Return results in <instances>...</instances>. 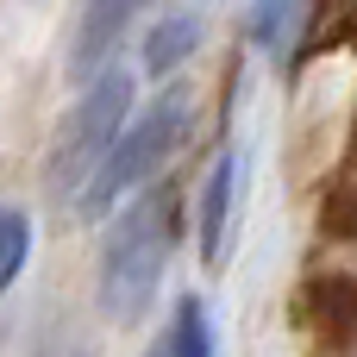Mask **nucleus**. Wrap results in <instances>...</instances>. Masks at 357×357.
<instances>
[{
    "instance_id": "nucleus-1",
    "label": "nucleus",
    "mask_w": 357,
    "mask_h": 357,
    "mask_svg": "<svg viewBox=\"0 0 357 357\" xmlns=\"http://www.w3.org/2000/svg\"><path fill=\"white\" fill-rule=\"evenodd\" d=\"M176 232H182V201L169 188H138L132 201H119L113 226H107V245H100V307L107 320L132 326L151 314L157 301V282L169 270V251H176Z\"/></svg>"
},
{
    "instance_id": "nucleus-2",
    "label": "nucleus",
    "mask_w": 357,
    "mask_h": 357,
    "mask_svg": "<svg viewBox=\"0 0 357 357\" xmlns=\"http://www.w3.org/2000/svg\"><path fill=\"white\" fill-rule=\"evenodd\" d=\"M188 126H195V94H188V82H169L144 113H132V119L119 126L113 151H107V157L94 163V176L75 188V213H82V220H100V213H113L119 201H132L138 188H151L157 169L182 151Z\"/></svg>"
},
{
    "instance_id": "nucleus-3",
    "label": "nucleus",
    "mask_w": 357,
    "mask_h": 357,
    "mask_svg": "<svg viewBox=\"0 0 357 357\" xmlns=\"http://www.w3.org/2000/svg\"><path fill=\"white\" fill-rule=\"evenodd\" d=\"M126 119H132V69L107 63L100 75L82 82V100L69 107L63 138H56V182L69 188V201H75V188L94 176V163L113 151V138H119Z\"/></svg>"
},
{
    "instance_id": "nucleus-4",
    "label": "nucleus",
    "mask_w": 357,
    "mask_h": 357,
    "mask_svg": "<svg viewBox=\"0 0 357 357\" xmlns=\"http://www.w3.org/2000/svg\"><path fill=\"white\" fill-rule=\"evenodd\" d=\"M238 182H245V151L226 144L201 182V264L220 270L226 245H232V213H238Z\"/></svg>"
},
{
    "instance_id": "nucleus-5",
    "label": "nucleus",
    "mask_w": 357,
    "mask_h": 357,
    "mask_svg": "<svg viewBox=\"0 0 357 357\" xmlns=\"http://www.w3.org/2000/svg\"><path fill=\"white\" fill-rule=\"evenodd\" d=\"M144 13V0H82V19H75V44H69V69L75 82L100 75L113 63V50L126 44L132 19Z\"/></svg>"
},
{
    "instance_id": "nucleus-6",
    "label": "nucleus",
    "mask_w": 357,
    "mask_h": 357,
    "mask_svg": "<svg viewBox=\"0 0 357 357\" xmlns=\"http://www.w3.org/2000/svg\"><path fill=\"white\" fill-rule=\"evenodd\" d=\"M201 50V13H163L144 31V75H176Z\"/></svg>"
},
{
    "instance_id": "nucleus-7",
    "label": "nucleus",
    "mask_w": 357,
    "mask_h": 357,
    "mask_svg": "<svg viewBox=\"0 0 357 357\" xmlns=\"http://www.w3.org/2000/svg\"><path fill=\"white\" fill-rule=\"evenodd\" d=\"M163 345H169V357H213V314H207L201 295H182L176 301Z\"/></svg>"
},
{
    "instance_id": "nucleus-8",
    "label": "nucleus",
    "mask_w": 357,
    "mask_h": 357,
    "mask_svg": "<svg viewBox=\"0 0 357 357\" xmlns=\"http://www.w3.org/2000/svg\"><path fill=\"white\" fill-rule=\"evenodd\" d=\"M301 19H307V0H257L251 6V38L264 50H289L295 31H301Z\"/></svg>"
},
{
    "instance_id": "nucleus-9",
    "label": "nucleus",
    "mask_w": 357,
    "mask_h": 357,
    "mask_svg": "<svg viewBox=\"0 0 357 357\" xmlns=\"http://www.w3.org/2000/svg\"><path fill=\"white\" fill-rule=\"evenodd\" d=\"M25 257H31V220L19 207H0V295L19 282Z\"/></svg>"
},
{
    "instance_id": "nucleus-10",
    "label": "nucleus",
    "mask_w": 357,
    "mask_h": 357,
    "mask_svg": "<svg viewBox=\"0 0 357 357\" xmlns=\"http://www.w3.org/2000/svg\"><path fill=\"white\" fill-rule=\"evenodd\" d=\"M144 357H169V345H163V339H157V345H151V351H144Z\"/></svg>"
}]
</instances>
